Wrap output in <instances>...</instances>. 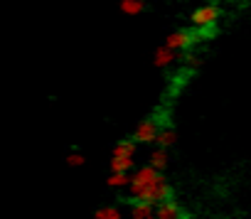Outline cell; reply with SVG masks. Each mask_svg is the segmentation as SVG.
<instances>
[{
    "label": "cell",
    "instance_id": "obj_12",
    "mask_svg": "<svg viewBox=\"0 0 251 219\" xmlns=\"http://www.w3.org/2000/svg\"><path fill=\"white\" fill-rule=\"evenodd\" d=\"M118 8H121V13H126V15H138V13L146 10V3H143V0H121Z\"/></svg>",
    "mask_w": 251,
    "mask_h": 219
},
{
    "label": "cell",
    "instance_id": "obj_13",
    "mask_svg": "<svg viewBox=\"0 0 251 219\" xmlns=\"http://www.w3.org/2000/svg\"><path fill=\"white\" fill-rule=\"evenodd\" d=\"M94 219H123V214L116 204H103L94 212Z\"/></svg>",
    "mask_w": 251,
    "mask_h": 219
},
{
    "label": "cell",
    "instance_id": "obj_2",
    "mask_svg": "<svg viewBox=\"0 0 251 219\" xmlns=\"http://www.w3.org/2000/svg\"><path fill=\"white\" fill-rule=\"evenodd\" d=\"M222 18V8L214 5V3H204V5H197L192 13H190V23L195 30H212Z\"/></svg>",
    "mask_w": 251,
    "mask_h": 219
},
{
    "label": "cell",
    "instance_id": "obj_14",
    "mask_svg": "<svg viewBox=\"0 0 251 219\" xmlns=\"http://www.w3.org/2000/svg\"><path fill=\"white\" fill-rule=\"evenodd\" d=\"M128 182H131V177L123 175V172H111L108 180H106V185L111 190H126V187H128Z\"/></svg>",
    "mask_w": 251,
    "mask_h": 219
},
{
    "label": "cell",
    "instance_id": "obj_8",
    "mask_svg": "<svg viewBox=\"0 0 251 219\" xmlns=\"http://www.w3.org/2000/svg\"><path fill=\"white\" fill-rule=\"evenodd\" d=\"M175 143H177V133H175V128H170V126H160L158 138H155V146L163 148V150H168V148H173Z\"/></svg>",
    "mask_w": 251,
    "mask_h": 219
},
{
    "label": "cell",
    "instance_id": "obj_16",
    "mask_svg": "<svg viewBox=\"0 0 251 219\" xmlns=\"http://www.w3.org/2000/svg\"><path fill=\"white\" fill-rule=\"evenodd\" d=\"M84 163H86V158H84L81 153H69V155H67V165H69V168H81Z\"/></svg>",
    "mask_w": 251,
    "mask_h": 219
},
{
    "label": "cell",
    "instance_id": "obj_15",
    "mask_svg": "<svg viewBox=\"0 0 251 219\" xmlns=\"http://www.w3.org/2000/svg\"><path fill=\"white\" fill-rule=\"evenodd\" d=\"M182 86H185V74H175L173 79H170V96H175V94H180L182 91Z\"/></svg>",
    "mask_w": 251,
    "mask_h": 219
},
{
    "label": "cell",
    "instance_id": "obj_11",
    "mask_svg": "<svg viewBox=\"0 0 251 219\" xmlns=\"http://www.w3.org/2000/svg\"><path fill=\"white\" fill-rule=\"evenodd\" d=\"M131 170H136V158H128V160H123V158H111V172H123V175H128Z\"/></svg>",
    "mask_w": 251,
    "mask_h": 219
},
{
    "label": "cell",
    "instance_id": "obj_4",
    "mask_svg": "<svg viewBox=\"0 0 251 219\" xmlns=\"http://www.w3.org/2000/svg\"><path fill=\"white\" fill-rule=\"evenodd\" d=\"M165 47L170 52H190L195 47V35L190 30H173L168 37H165Z\"/></svg>",
    "mask_w": 251,
    "mask_h": 219
},
{
    "label": "cell",
    "instance_id": "obj_7",
    "mask_svg": "<svg viewBox=\"0 0 251 219\" xmlns=\"http://www.w3.org/2000/svg\"><path fill=\"white\" fill-rule=\"evenodd\" d=\"M175 59H177V54H175V52H170L165 45H160V47L153 52V64H155V67H160V69H165V67L175 64Z\"/></svg>",
    "mask_w": 251,
    "mask_h": 219
},
{
    "label": "cell",
    "instance_id": "obj_10",
    "mask_svg": "<svg viewBox=\"0 0 251 219\" xmlns=\"http://www.w3.org/2000/svg\"><path fill=\"white\" fill-rule=\"evenodd\" d=\"M131 214L133 219H148V217H155V207L151 202H131Z\"/></svg>",
    "mask_w": 251,
    "mask_h": 219
},
{
    "label": "cell",
    "instance_id": "obj_5",
    "mask_svg": "<svg viewBox=\"0 0 251 219\" xmlns=\"http://www.w3.org/2000/svg\"><path fill=\"white\" fill-rule=\"evenodd\" d=\"M136 150H138V146H136L131 138H121V141L113 146L111 158H123V160H128V158H136Z\"/></svg>",
    "mask_w": 251,
    "mask_h": 219
},
{
    "label": "cell",
    "instance_id": "obj_3",
    "mask_svg": "<svg viewBox=\"0 0 251 219\" xmlns=\"http://www.w3.org/2000/svg\"><path fill=\"white\" fill-rule=\"evenodd\" d=\"M158 131H160V126H158L155 119H143V121L133 128L131 141H133L136 146H153L155 138H158Z\"/></svg>",
    "mask_w": 251,
    "mask_h": 219
},
{
    "label": "cell",
    "instance_id": "obj_9",
    "mask_svg": "<svg viewBox=\"0 0 251 219\" xmlns=\"http://www.w3.org/2000/svg\"><path fill=\"white\" fill-rule=\"evenodd\" d=\"M168 150H163V148H153L151 150V155H148V165L151 168H155L158 172H163L165 168H168Z\"/></svg>",
    "mask_w": 251,
    "mask_h": 219
},
{
    "label": "cell",
    "instance_id": "obj_17",
    "mask_svg": "<svg viewBox=\"0 0 251 219\" xmlns=\"http://www.w3.org/2000/svg\"><path fill=\"white\" fill-rule=\"evenodd\" d=\"M148 219H155V217H148Z\"/></svg>",
    "mask_w": 251,
    "mask_h": 219
},
{
    "label": "cell",
    "instance_id": "obj_1",
    "mask_svg": "<svg viewBox=\"0 0 251 219\" xmlns=\"http://www.w3.org/2000/svg\"><path fill=\"white\" fill-rule=\"evenodd\" d=\"M128 190H131V195H133L136 202H151V204H155V202L173 199L170 182L165 180L163 172H158L151 165H143V168L136 170V175L128 182Z\"/></svg>",
    "mask_w": 251,
    "mask_h": 219
},
{
    "label": "cell",
    "instance_id": "obj_6",
    "mask_svg": "<svg viewBox=\"0 0 251 219\" xmlns=\"http://www.w3.org/2000/svg\"><path fill=\"white\" fill-rule=\"evenodd\" d=\"M182 212H180V204L173 202V199H165V202H158V209H155V219H180Z\"/></svg>",
    "mask_w": 251,
    "mask_h": 219
}]
</instances>
